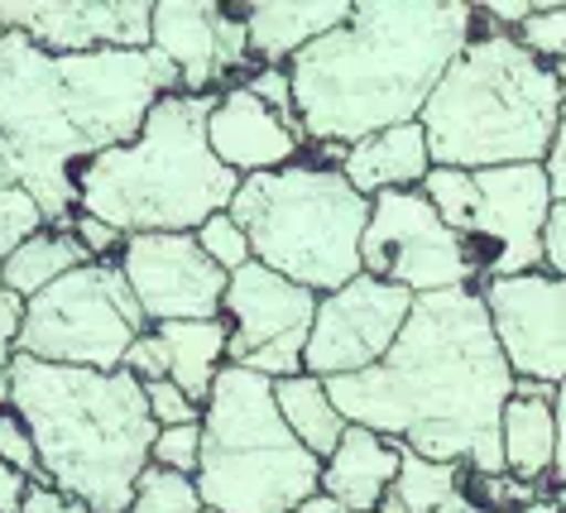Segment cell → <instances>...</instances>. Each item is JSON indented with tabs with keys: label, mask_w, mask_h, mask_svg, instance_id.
<instances>
[{
	"label": "cell",
	"mask_w": 566,
	"mask_h": 513,
	"mask_svg": "<svg viewBox=\"0 0 566 513\" xmlns=\"http://www.w3.org/2000/svg\"><path fill=\"white\" fill-rule=\"evenodd\" d=\"M350 427L399 441L428 461L500 475V412L514 394L485 303L475 289L413 297L385 360L346 379H322Z\"/></svg>",
	"instance_id": "obj_1"
},
{
	"label": "cell",
	"mask_w": 566,
	"mask_h": 513,
	"mask_svg": "<svg viewBox=\"0 0 566 513\" xmlns=\"http://www.w3.org/2000/svg\"><path fill=\"white\" fill-rule=\"evenodd\" d=\"M475 6L365 0L350 20L289 63L293 116L317 149H350L365 135L418 121L422 102L475 34Z\"/></svg>",
	"instance_id": "obj_2"
},
{
	"label": "cell",
	"mask_w": 566,
	"mask_h": 513,
	"mask_svg": "<svg viewBox=\"0 0 566 513\" xmlns=\"http://www.w3.org/2000/svg\"><path fill=\"white\" fill-rule=\"evenodd\" d=\"M10 412L30 427L39 484L92 513H125L149 470L154 418L130 369H73L15 355Z\"/></svg>",
	"instance_id": "obj_3"
},
{
	"label": "cell",
	"mask_w": 566,
	"mask_h": 513,
	"mask_svg": "<svg viewBox=\"0 0 566 513\" xmlns=\"http://www.w3.org/2000/svg\"><path fill=\"white\" fill-rule=\"evenodd\" d=\"M566 67L537 59L518 34H471L418 111L432 168L543 164L557 135Z\"/></svg>",
	"instance_id": "obj_4"
},
{
	"label": "cell",
	"mask_w": 566,
	"mask_h": 513,
	"mask_svg": "<svg viewBox=\"0 0 566 513\" xmlns=\"http://www.w3.org/2000/svg\"><path fill=\"white\" fill-rule=\"evenodd\" d=\"M211 96L168 92L145 116L139 135L77 168V211L116 226L120 235L197 231L231 207L240 188L207 149Z\"/></svg>",
	"instance_id": "obj_5"
},
{
	"label": "cell",
	"mask_w": 566,
	"mask_h": 513,
	"mask_svg": "<svg viewBox=\"0 0 566 513\" xmlns=\"http://www.w3.org/2000/svg\"><path fill=\"white\" fill-rule=\"evenodd\" d=\"M231 221L245 231L254 264L274 269L307 293H336L360 274V235L370 202L336 164H289L279 174L240 178Z\"/></svg>",
	"instance_id": "obj_6"
},
{
	"label": "cell",
	"mask_w": 566,
	"mask_h": 513,
	"mask_svg": "<svg viewBox=\"0 0 566 513\" xmlns=\"http://www.w3.org/2000/svg\"><path fill=\"white\" fill-rule=\"evenodd\" d=\"M197 499L211 513H293L322 484V461L283 427L274 384L221 365L202 404Z\"/></svg>",
	"instance_id": "obj_7"
},
{
	"label": "cell",
	"mask_w": 566,
	"mask_h": 513,
	"mask_svg": "<svg viewBox=\"0 0 566 513\" xmlns=\"http://www.w3.org/2000/svg\"><path fill=\"white\" fill-rule=\"evenodd\" d=\"M92 154L63 102L59 59L24 34L0 39V188H24L49 226L77 217V168Z\"/></svg>",
	"instance_id": "obj_8"
},
{
	"label": "cell",
	"mask_w": 566,
	"mask_h": 513,
	"mask_svg": "<svg viewBox=\"0 0 566 513\" xmlns=\"http://www.w3.org/2000/svg\"><path fill=\"white\" fill-rule=\"evenodd\" d=\"M422 197L451 231L471 245H494L485 279L533 274L543 269V226L552 211V188L543 164L509 168H432Z\"/></svg>",
	"instance_id": "obj_9"
},
{
	"label": "cell",
	"mask_w": 566,
	"mask_h": 513,
	"mask_svg": "<svg viewBox=\"0 0 566 513\" xmlns=\"http://www.w3.org/2000/svg\"><path fill=\"white\" fill-rule=\"evenodd\" d=\"M149 322L116 264H82L24 303L15 355L73 369H120Z\"/></svg>",
	"instance_id": "obj_10"
},
{
	"label": "cell",
	"mask_w": 566,
	"mask_h": 513,
	"mask_svg": "<svg viewBox=\"0 0 566 513\" xmlns=\"http://www.w3.org/2000/svg\"><path fill=\"white\" fill-rule=\"evenodd\" d=\"M360 274L394 283L413 297H432L480 289L485 254L451 231L418 188H403L370 197V221L360 235Z\"/></svg>",
	"instance_id": "obj_11"
},
{
	"label": "cell",
	"mask_w": 566,
	"mask_h": 513,
	"mask_svg": "<svg viewBox=\"0 0 566 513\" xmlns=\"http://www.w3.org/2000/svg\"><path fill=\"white\" fill-rule=\"evenodd\" d=\"M63 102L82 145L96 159L139 135V125L168 92H178V73L154 49H96L59 59Z\"/></svg>",
	"instance_id": "obj_12"
},
{
	"label": "cell",
	"mask_w": 566,
	"mask_h": 513,
	"mask_svg": "<svg viewBox=\"0 0 566 513\" xmlns=\"http://www.w3.org/2000/svg\"><path fill=\"white\" fill-rule=\"evenodd\" d=\"M317 293L298 289L264 264H245L226 279L221 322H226V365L250 369L260 379L303 375V350L313 332Z\"/></svg>",
	"instance_id": "obj_13"
},
{
	"label": "cell",
	"mask_w": 566,
	"mask_h": 513,
	"mask_svg": "<svg viewBox=\"0 0 566 513\" xmlns=\"http://www.w3.org/2000/svg\"><path fill=\"white\" fill-rule=\"evenodd\" d=\"M408 312H413V293L379 283L370 274H356L336 293H322L303 350V375L346 379L379 365L385 350L399 341Z\"/></svg>",
	"instance_id": "obj_14"
},
{
	"label": "cell",
	"mask_w": 566,
	"mask_h": 513,
	"mask_svg": "<svg viewBox=\"0 0 566 513\" xmlns=\"http://www.w3.org/2000/svg\"><path fill=\"white\" fill-rule=\"evenodd\" d=\"M494 346L514 379L533 384H566V283L547 269L533 274H509L480 283Z\"/></svg>",
	"instance_id": "obj_15"
},
{
	"label": "cell",
	"mask_w": 566,
	"mask_h": 513,
	"mask_svg": "<svg viewBox=\"0 0 566 513\" xmlns=\"http://www.w3.org/2000/svg\"><path fill=\"white\" fill-rule=\"evenodd\" d=\"M116 269H120V279L130 283V293L149 326L221 317L226 274L197 250V240L188 231L125 235Z\"/></svg>",
	"instance_id": "obj_16"
},
{
	"label": "cell",
	"mask_w": 566,
	"mask_h": 513,
	"mask_svg": "<svg viewBox=\"0 0 566 513\" xmlns=\"http://www.w3.org/2000/svg\"><path fill=\"white\" fill-rule=\"evenodd\" d=\"M154 0H0L6 34H24L53 59L96 49H149Z\"/></svg>",
	"instance_id": "obj_17"
},
{
	"label": "cell",
	"mask_w": 566,
	"mask_h": 513,
	"mask_svg": "<svg viewBox=\"0 0 566 513\" xmlns=\"http://www.w3.org/2000/svg\"><path fill=\"white\" fill-rule=\"evenodd\" d=\"M149 49L178 73V92L211 96L226 73L250 63L245 20L211 0H154Z\"/></svg>",
	"instance_id": "obj_18"
},
{
	"label": "cell",
	"mask_w": 566,
	"mask_h": 513,
	"mask_svg": "<svg viewBox=\"0 0 566 513\" xmlns=\"http://www.w3.org/2000/svg\"><path fill=\"white\" fill-rule=\"evenodd\" d=\"M303 130L289 121H279L260 96L245 87H226L211 96L207 111V149L217 154V164L235 178L254 174H279V168L298 164L303 154Z\"/></svg>",
	"instance_id": "obj_19"
},
{
	"label": "cell",
	"mask_w": 566,
	"mask_h": 513,
	"mask_svg": "<svg viewBox=\"0 0 566 513\" xmlns=\"http://www.w3.org/2000/svg\"><path fill=\"white\" fill-rule=\"evenodd\" d=\"M557 389L533 379H514V394L500 412V451H504V475L523 484H552L557 470Z\"/></svg>",
	"instance_id": "obj_20"
},
{
	"label": "cell",
	"mask_w": 566,
	"mask_h": 513,
	"mask_svg": "<svg viewBox=\"0 0 566 513\" xmlns=\"http://www.w3.org/2000/svg\"><path fill=\"white\" fill-rule=\"evenodd\" d=\"M240 20H245L250 59H260V67H289L307 44L346 24L350 6L346 0H254L240 10Z\"/></svg>",
	"instance_id": "obj_21"
},
{
	"label": "cell",
	"mask_w": 566,
	"mask_h": 513,
	"mask_svg": "<svg viewBox=\"0 0 566 513\" xmlns=\"http://www.w3.org/2000/svg\"><path fill=\"white\" fill-rule=\"evenodd\" d=\"M342 178L356 188L365 202L379 192H403V188H422V178L432 174V154H428V135L418 121L394 125V130L365 135L360 145L342 149Z\"/></svg>",
	"instance_id": "obj_22"
},
{
	"label": "cell",
	"mask_w": 566,
	"mask_h": 513,
	"mask_svg": "<svg viewBox=\"0 0 566 513\" xmlns=\"http://www.w3.org/2000/svg\"><path fill=\"white\" fill-rule=\"evenodd\" d=\"M394 475H399V441L370 432V427H346L336 451L322 461V494L350 513H375L379 499L389 494Z\"/></svg>",
	"instance_id": "obj_23"
},
{
	"label": "cell",
	"mask_w": 566,
	"mask_h": 513,
	"mask_svg": "<svg viewBox=\"0 0 566 513\" xmlns=\"http://www.w3.org/2000/svg\"><path fill=\"white\" fill-rule=\"evenodd\" d=\"M149 332L164 350V379L178 384V389L202 408L211 384H217V375H221V365H226V322L221 317H211V322H164V326H149Z\"/></svg>",
	"instance_id": "obj_24"
},
{
	"label": "cell",
	"mask_w": 566,
	"mask_h": 513,
	"mask_svg": "<svg viewBox=\"0 0 566 513\" xmlns=\"http://www.w3.org/2000/svg\"><path fill=\"white\" fill-rule=\"evenodd\" d=\"M274 408H279L283 427H289V432L298 437L317 461H327V456L336 451V441H342V432L350 427L342 412H336L327 384L313 379V375L274 379Z\"/></svg>",
	"instance_id": "obj_25"
},
{
	"label": "cell",
	"mask_w": 566,
	"mask_h": 513,
	"mask_svg": "<svg viewBox=\"0 0 566 513\" xmlns=\"http://www.w3.org/2000/svg\"><path fill=\"white\" fill-rule=\"evenodd\" d=\"M82 264H92V260H87V250L77 245V235L67 231V226H44V231L30 235L0 264V283H6L20 303H30L34 293H44L49 283H59L63 274H73Z\"/></svg>",
	"instance_id": "obj_26"
},
{
	"label": "cell",
	"mask_w": 566,
	"mask_h": 513,
	"mask_svg": "<svg viewBox=\"0 0 566 513\" xmlns=\"http://www.w3.org/2000/svg\"><path fill=\"white\" fill-rule=\"evenodd\" d=\"M461 475H465V465L428 461V456L399 447V475L389 484V499L403 513H437L451 494H461Z\"/></svg>",
	"instance_id": "obj_27"
},
{
	"label": "cell",
	"mask_w": 566,
	"mask_h": 513,
	"mask_svg": "<svg viewBox=\"0 0 566 513\" xmlns=\"http://www.w3.org/2000/svg\"><path fill=\"white\" fill-rule=\"evenodd\" d=\"M125 513H202V499H197V484L188 475L149 465L145 475H139Z\"/></svg>",
	"instance_id": "obj_28"
},
{
	"label": "cell",
	"mask_w": 566,
	"mask_h": 513,
	"mask_svg": "<svg viewBox=\"0 0 566 513\" xmlns=\"http://www.w3.org/2000/svg\"><path fill=\"white\" fill-rule=\"evenodd\" d=\"M192 240H197V250H202L226 279L254 260V254H250V240H245V231H240V226L231 221V211H217V217H207V221L192 231Z\"/></svg>",
	"instance_id": "obj_29"
},
{
	"label": "cell",
	"mask_w": 566,
	"mask_h": 513,
	"mask_svg": "<svg viewBox=\"0 0 566 513\" xmlns=\"http://www.w3.org/2000/svg\"><path fill=\"white\" fill-rule=\"evenodd\" d=\"M44 211H39V202L24 188H0V264L15 254L24 240L44 231Z\"/></svg>",
	"instance_id": "obj_30"
},
{
	"label": "cell",
	"mask_w": 566,
	"mask_h": 513,
	"mask_svg": "<svg viewBox=\"0 0 566 513\" xmlns=\"http://www.w3.org/2000/svg\"><path fill=\"white\" fill-rule=\"evenodd\" d=\"M197 461H202V422H182V427H159L149 447V465L174 470V475H197Z\"/></svg>",
	"instance_id": "obj_31"
},
{
	"label": "cell",
	"mask_w": 566,
	"mask_h": 513,
	"mask_svg": "<svg viewBox=\"0 0 566 513\" xmlns=\"http://www.w3.org/2000/svg\"><path fill=\"white\" fill-rule=\"evenodd\" d=\"M518 44L533 49L537 59L566 67V6H547L543 15H533L528 24H518Z\"/></svg>",
	"instance_id": "obj_32"
},
{
	"label": "cell",
	"mask_w": 566,
	"mask_h": 513,
	"mask_svg": "<svg viewBox=\"0 0 566 513\" xmlns=\"http://www.w3.org/2000/svg\"><path fill=\"white\" fill-rule=\"evenodd\" d=\"M145 404H149V418L154 427H182V422H202V408L192 404L178 384L168 379H149L145 384Z\"/></svg>",
	"instance_id": "obj_33"
},
{
	"label": "cell",
	"mask_w": 566,
	"mask_h": 513,
	"mask_svg": "<svg viewBox=\"0 0 566 513\" xmlns=\"http://www.w3.org/2000/svg\"><path fill=\"white\" fill-rule=\"evenodd\" d=\"M0 461L10 470H20L30 484H39V456H34V441H30V427H24L15 412H0Z\"/></svg>",
	"instance_id": "obj_34"
},
{
	"label": "cell",
	"mask_w": 566,
	"mask_h": 513,
	"mask_svg": "<svg viewBox=\"0 0 566 513\" xmlns=\"http://www.w3.org/2000/svg\"><path fill=\"white\" fill-rule=\"evenodd\" d=\"M240 87L260 96V102L274 111L279 121L298 125V116H293V82H289V67H269V63H264V67H254L250 82H240ZM298 130H303V125H298Z\"/></svg>",
	"instance_id": "obj_35"
},
{
	"label": "cell",
	"mask_w": 566,
	"mask_h": 513,
	"mask_svg": "<svg viewBox=\"0 0 566 513\" xmlns=\"http://www.w3.org/2000/svg\"><path fill=\"white\" fill-rule=\"evenodd\" d=\"M24 303L0 283V412L10 408V365H15V336H20Z\"/></svg>",
	"instance_id": "obj_36"
},
{
	"label": "cell",
	"mask_w": 566,
	"mask_h": 513,
	"mask_svg": "<svg viewBox=\"0 0 566 513\" xmlns=\"http://www.w3.org/2000/svg\"><path fill=\"white\" fill-rule=\"evenodd\" d=\"M67 231L77 235V245L87 250V260L92 264H116L120 260V250H125V235L116 231V226H106V221H96V217H73V226Z\"/></svg>",
	"instance_id": "obj_37"
},
{
	"label": "cell",
	"mask_w": 566,
	"mask_h": 513,
	"mask_svg": "<svg viewBox=\"0 0 566 513\" xmlns=\"http://www.w3.org/2000/svg\"><path fill=\"white\" fill-rule=\"evenodd\" d=\"M543 269L566 283V202H552L543 226Z\"/></svg>",
	"instance_id": "obj_38"
},
{
	"label": "cell",
	"mask_w": 566,
	"mask_h": 513,
	"mask_svg": "<svg viewBox=\"0 0 566 513\" xmlns=\"http://www.w3.org/2000/svg\"><path fill=\"white\" fill-rule=\"evenodd\" d=\"M120 369H130V375H135L139 384L164 379V350H159V341H154V332L135 336V346L125 350V365H120Z\"/></svg>",
	"instance_id": "obj_39"
},
{
	"label": "cell",
	"mask_w": 566,
	"mask_h": 513,
	"mask_svg": "<svg viewBox=\"0 0 566 513\" xmlns=\"http://www.w3.org/2000/svg\"><path fill=\"white\" fill-rule=\"evenodd\" d=\"M543 174H547L552 202H566V96H562V116H557V135H552V145H547Z\"/></svg>",
	"instance_id": "obj_40"
},
{
	"label": "cell",
	"mask_w": 566,
	"mask_h": 513,
	"mask_svg": "<svg viewBox=\"0 0 566 513\" xmlns=\"http://www.w3.org/2000/svg\"><path fill=\"white\" fill-rule=\"evenodd\" d=\"M543 10L547 6H533V0H504V6H500V0H490V6H475V15L480 20H494V30L514 34L518 24H528L533 15H543Z\"/></svg>",
	"instance_id": "obj_41"
},
{
	"label": "cell",
	"mask_w": 566,
	"mask_h": 513,
	"mask_svg": "<svg viewBox=\"0 0 566 513\" xmlns=\"http://www.w3.org/2000/svg\"><path fill=\"white\" fill-rule=\"evenodd\" d=\"M20 513H92V509H82L77 499H67V494H59V490H49V484H30V494H24Z\"/></svg>",
	"instance_id": "obj_42"
},
{
	"label": "cell",
	"mask_w": 566,
	"mask_h": 513,
	"mask_svg": "<svg viewBox=\"0 0 566 513\" xmlns=\"http://www.w3.org/2000/svg\"><path fill=\"white\" fill-rule=\"evenodd\" d=\"M24 494H30V480H24L20 470H10L6 461H0V513H20Z\"/></svg>",
	"instance_id": "obj_43"
},
{
	"label": "cell",
	"mask_w": 566,
	"mask_h": 513,
	"mask_svg": "<svg viewBox=\"0 0 566 513\" xmlns=\"http://www.w3.org/2000/svg\"><path fill=\"white\" fill-rule=\"evenodd\" d=\"M552 408H557V470H552V484H566V384H557Z\"/></svg>",
	"instance_id": "obj_44"
},
{
	"label": "cell",
	"mask_w": 566,
	"mask_h": 513,
	"mask_svg": "<svg viewBox=\"0 0 566 513\" xmlns=\"http://www.w3.org/2000/svg\"><path fill=\"white\" fill-rule=\"evenodd\" d=\"M293 513H350V509H346V504H336L332 494H322V490H317V494H307V499H303V504L293 509Z\"/></svg>",
	"instance_id": "obj_45"
},
{
	"label": "cell",
	"mask_w": 566,
	"mask_h": 513,
	"mask_svg": "<svg viewBox=\"0 0 566 513\" xmlns=\"http://www.w3.org/2000/svg\"><path fill=\"white\" fill-rule=\"evenodd\" d=\"M437 513H494V509H480L475 499H465V494H451V499H447V504L437 509Z\"/></svg>",
	"instance_id": "obj_46"
},
{
	"label": "cell",
	"mask_w": 566,
	"mask_h": 513,
	"mask_svg": "<svg viewBox=\"0 0 566 513\" xmlns=\"http://www.w3.org/2000/svg\"><path fill=\"white\" fill-rule=\"evenodd\" d=\"M518 513H557V509H552V504H547V499H537V504H528V509H518Z\"/></svg>",
	"instance_id": "obj_47"
},
{
	"label": "cell",
	"mask_w": 566,
	"mask_h": 513,
	"mask_svg": "<svg viewBox=\"0 0 566 513\" xmlns=\"http://www.w3.org/2000/svg\"><path fill=\"white\" fill-rule=\"evenodd\" d=\"M0 39H6V24H0Z\"/></svg>",
	"instance_id": "obj_48"
},
{
	"label": "cell",
	"mask_w": 566,
	"mask_h": 513,
	"mask_svg": "<svg viewBox=\"0 0 566 513\" xmlns=\"http://www.w3.org/2000/svg\"><path fill=\"white\" fill-rule=\"evenodd\" d=\"M202 513H211V509H202Z\"/></svg>",
	"instance_id": "obj_49"
}]
</instances>
